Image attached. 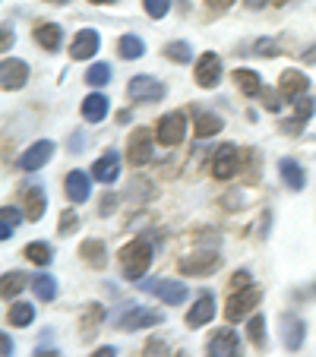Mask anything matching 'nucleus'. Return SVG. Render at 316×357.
Here are the masks:
<instances>
[{"label":"nucleus","instance_id":"f257e3e1","mask_svg":"<svg viewBox=\"0 0 316 357\" xmlns=\"http://www.w3.org/2000/svg\"><path fill=\"white\" fill-rule=\"evenodd\" d=\"M117 259H121L123 278L136 284V282H142V278H146L149 266H152V247H149V241L136 237V241H130L127 247L117 253Z\"/></svg>","mask_w":316,"mask_h":357},{"label":"nucleus","instance_id":"f03ea898","mask_svg":"<svg viewBox=\"0 0 316 357\" xmlns=\"http://www.w3.org/2000/svg\"><path fill=\"white\" fill-rule=\"evenodd\" d=\"M136 288H142L146 294L158 297V301H165L168 307H177V303H183L190 297L187 284L183 282H174V278H142V282H136Z\"/></svg>","mask_w":316,"mask_h":357},{"label":"nucleus","instance_id":"7ed1b4c3","mask_svg":"<svg viewBox=\"0 0 316 357\" xmlns=\"http://www.w3.org/2000/svg\"><path fill=\"white\" fill-rule=\"evenodd\" d=\"M209 357H243V344L234 329H216L206 344Z\"/></svg>","mask_w":316,"mask_h":357},{"label":"nucleus","instance_id":"20e7f679","mask_svg":"<svg viewBox=\"0 0 316 357\" xmlns=\"http://www.w3.org/2000/svg\"><path fill=\"white\" fill-rule=\"evenodd\" d=\"M256 303H259V288H241V291H234V294L228 297L225 317H228V323H237V319H243V317L253 313Z\"/></svg>","mask_w":316,"mask_h":357},{"label":"nucleus","instance_id":"39448f33","mask_svg":"<svg viewBox=\"0 0 316 357\" xmlns=\"http://www.w3.org/2000/svg\"><path fill=\"white\" fill-rule=\"evenodd\" d=\"M183 136H187V117L181 114V111H174V114H165L162 121H158V133H155V139L162 142V146H181Z\"/></svg>","mask_w":316,"mask_h":357},{"label":"nucleus","instance_id":"423d86ee","mask_svg":"<svg viewBox=\"0 0 316 357\" xmlns=\"http://www.w3.org/2000/svg\"><path fill=\"white\" fill-rule=\"evenodd\" d=\"M127 95L133 101H162L165 98V86L155 76H133L127 86Z\"/></svg>","mask_w":316,"mask_h":357},{"label":"nucleus","instance_id":"0eeeda50","mask_svg":"<svg viewBox=\"0 0 316 357\" xmlns=\"http://www.w3.org/2000/svg\"><path fill=\"white\" fill-rule=\"evenodd\" d=\"M218 82H222V61H218V54H202L200 61H196V86L200 89H216Z\"/></svg>","mask_w":316,"mask_h":357},{"label":"nucleus","instance_id":"6e6552de","mask_svg":"<svg viewBox=\"0 0 316 357\" xmlns=\"http://www.w3.org/2000/svg\"><path fill=\"white\" fill-rule=\"evenodd\" d=\"M127 158H130V165H146L149 158H152V133L149 130H133L130 133V139H127Z\"/></svg>","mask_w":316,"mask_h":357},{"label":"nucleus","instance_id":"1a4fd4ad","mask_svg":"<svg viewBox=\"0 0 316 357\" xmlns=\"http://www.w3.org/2000/svg\"><path fill=\"white\" fill-rule=\"evenodd\" d=\"M218 269H222V257L218 253H193V257L181 259L183 275H212Z\"/></svg>","mask_w":316,"mask_h":357},{"label":"nucleus","instance_id":"9d476101","mask_svg":"<svg viewBox=\"0 0 316 357\" xmlns=\"http://www.w3.org/2000/svg\"><path fill=\"white\" fill-rule=\"evenodd\" d=\"M51 155H54V142L41 139V142H35V146H29L26 152L20 155V168L22 171H38V168H45V165L51 162Z\"/></svg>","mask_w":316,"mask_h":357},{"label":"nucleus","instance_id":"9b49d317","mask_svg":"<svg viewBox=\"0 0 316 357\" xmlns=\"http://www.w3.org/2000/svg\"><path fill=\"white\" fill-rule=\"evenodd\" d=\"M237 168H241V155H237L234 146H222L216 152V158H212V174L218 177V181H231V177L237 174Z\"/></svg>","mask_w":316,"mask_h":357},{"label":"nucleus","instance_id":"f8f14e48","mask_svg":"<svg viewBox=\"0 0 316 357\" xmlns=\"http://www.w3.org/2000/svg\"><path fill=\"white\" fill-rule=\"evenodd\" d=\"M162 319H165L162 313H152V310H142V307H133V310H127L121 319H117V329L136 332V329H149V326H158Z\"/></svg>","mask_w":316,"mask_h":357},{"label":"nucleus","instance_id":"ddd939ff","mask_svg":"<svg viewBox=\"0 0 316 357\" xmlns=\"http://www.w3.org/2000/svg\"><path fill=\"white\" fill-rule=\"evenodd\" d=\"M29 79V67L22 61H16V57H7V61L0 63V86L7 89V92H13V89H22Z\"/></svg>","mask_w":316,"mask_h":357},{"label":"nucleus","instance_id":"4468645a","mask_svg":"<svg viewBox=\"0 0 316 357\" xmlns=\"http://www.w3.org/2000/svg\"><path fill=\"white\" fill-rule=\"evenodd\" d=\"M212 317H216V297L209 294V291H202L187 313V326L190 329H200V326H206Z\"/></svg>","mask_w":316,"mask_h":357},{"label":"nucleus","instance_id":"2eb2a0df","mask_svg":"<svg viewBox=\"0 0 316 357\" xmlns=\"http://www.w3.org/2000/svg\"><path fill=\"white\" fill-rule=\"evenodd\" d=\"M98 32L95 29H82V32H76L73 45H70V57L73 61H89L92 54H98Z\"/></svg>","mask_w":316,"mask_h":357},{"label":"nucleus","instance_id":"dca6fc26","mask_svg":"<svg viewBox=\"0 0 316 357\" xmlns=\"http://www.w3.org/2000/svg\"><path fill=\"white\" fill-rule=\"evenodd\" d=\"M303 332H307V326H303V319L297 317V313H285L282 317V342L288 351H297L303 344Z\"/></svg>","mask_w":316,"mask_h":357},{"label":"nucleus","instance_id":"f3484780","mask_svg":"<svg viewBox=\"0 0 316 357\" xmlns=\"http://www.w3.org/2000/svg\"><path fill=\"white\" fill-rule=\"evenodd\" d=\"M117 174H121V155H117L114 149H111V152H105V155L92 165V177H95V181H101V183H114Z\"/></svg>","mask_w":316,"mask_h":357},{"label":"nucleus","instance_id":"a211bd4d","mask_svg":"<svg viewBox=\"0 0 316 357\" xmlns=\"http://www.w3.org/2000/svg\"><path fill=\"white\" fill-rule=\"evenodd\" d=\"M278 89H282L285 98L297 101V98H301V95L310 89V79L301 73V70H285V73H282V82H278Z\"/></svg>","mask_w":316,"mask_h":357},{"label":"nucleus","instance_id":"6ab92c4d","mask_svg":"<svg viewBox=\"0 0 316 357\" xmlns=\"http://www.w3.org/2000/svg\"><path fill=\"white\" fill-rule=\"evenodd\" d=\"M67 196L73 202H86L89 196H92V181H89V174H82V171H70L67 174Z\"/></svg>","mask_w":316,"mask_h":357},{"label":"nucleus","instance_id":"aec40b11","mask_svg":"<svg viewBox=\"0 0 316 357\" xmlns=\"http://www.w3.org/2000/svg\"><path fill=\"white\" fill-rule=\"evenodd\" d=\"M22 202H26V218L29 222H38V218L45 215L47 199H45V190L41 187H29L26 193H22Z\"/></svg>","mask_w":316,"mask_h":357},{"label":"nucleus","instance_id":"412c9836","mask_svg":"<svg viewBox=\"0 0 316 357\" xmlns=\"http://www.w3.org/2000/svg\"><path fill=\"white\" fill-rule=\"evenodd\" d=\"M61 38H63V29L57 26V22H41V26L35 29V41H38L45 51H57Z\"/></svg>","mask_w":316,"mask_h":357},{"label":"nucleus","instance_id":"4be33fe9","mask_svg":"<svg viewBox=\"0 0 316 357\" xmlns=\"http://www.w3.org/2000/svg\"><path fill=\"white\" fill-rule=\"evenodd\" d=\"M222 127H225V123H222V117H218V114H212V111H196L193 130H196V136H200V139H209V136H216Z\"/></svg>","mask_w":316,"mask_h":357},{"label":"nucleus","instance_id":"5701e85b","mask_svg":"<svg viewBox=\"0 0 316 357\" xmlns=\"http://www.w3.org/2000/svg\"><path fill=\"white\" fill-rule=\"evenodd\" d=\"M82 117H86L89 123H101L108 117V98H105V95H89V98L82 101Z\"/></svg>","mask_w":316,"mask_h":357},{"label":"nucleus","instance_id":"b1692460","mask_svg":"<svg viewBox=\"0 0 316 357\" xmlns=\"http://www.w3.org/2000/svg\"><path fill=\"white\" fill-rule=\"evenodd\" d=\"M278 171H282V181L288 183L291 190H303L307 174H303V168L294 162V158H282V162H278Z\"/></svg>","mask_w":316,"mask_h":357},{"label":"nucleus","instance_id":"393cba45","mask_svg":"<svg viewBox=\"0 0 316 357\" xmlns=\"http://www.w3.org/2000/svg\"><path fill=\"white\" fill-rule=\"evenodd\" d=\"M20 222H22L20 206H3V209H0V237L10 241V237L16 234V228H20Z\"/></svg>","mask_w":316,"mask_h":357},{"label":"nucleus","instance_id":"a878e982","mask_svg":"<svg viewBox=\"0 0 316 357\" xmlns=\"http://www.w3.org/2000/svg\"><path fill=\"white\" fill-rule=\"evenodd\" d=\"M80 253H82L86 263L95 266V269H105V266H108V250H105V243L101 241H86L80 247Z\"/></svg>","mask_w":316,"mask_h":357},{"label":"nucleus","instance_id":"bb28decb","mask_svg":"<svg viewBox=\"0 0 316 357\" xmlns=\"http://www.w3.org/2000/svg\"><path fill=\"white\" fill-rule=\"evenodd\" d=\"M117 54H121L123 61H136V57L146 54V45H142L140 35H123V38L117 41Z\"/></svg>","mask_w":316,"mask_h":357},{"label":"nucleus","instance_id":"cd10ccee","mask_svg":"<svg viewBox=\"0 0 316 357\" xmlns=\"http://www.w3.org/2000/svg\"><path fill=\"white\" fill-rule=\"evenodd\" d=\"M234 82H237V89H241L243 95H262V82H259V76H256L253 70H237Z\"/></svg>","mask_w":316,"mask_h":357},{"label":"nucleus","instance_id":"c85d7f7f","mask_svg":"<svg viewBox=\"0 0 316 357\" xmlns=\"http://www.w3.org/2000/svg\"><path fill=\"white\" fill-rule=\"evenodd\" d=\"M7 319H10V326H16V329H22V326H29L35 319V307L32 303H13L10 307V313H7Z\"/></svg>","mask_w":316,"mask_h":357},{"label":"nucleus","instance_id":"c756f323","mask_svg":"<svg viewBox=\"0 0 316 357\" xmlns=\"http://www.w3.org/2000/svg\"><path fill=\"white\" fill-rule=\"evenodd\" d=\"M32 291H35V297H38V301H54V297H57V278L38 275L32 282Z\"/></svg>","mask_w":316,"mask_h":357},{"label":"nucleus","instance_id":"7c9ffc66","mask_svg":"<svg viewBox=\"0 0 316 357\" xmlns=\"http://www.w3.org/2000/svg\"><path fill=\"white\" fill-rule=\"evenodd\" d=\"M26 259H29V263H35V266H47V263H51V247H47L45 241L29 243V247H26Z\"/></svg>","mask_w":316,"mask_h":357},{"label":"nucleus","instance_id":"2f4dec72","mask_svg":"<svg viewBox=\"0 0 316 357\" xmlns=\"http://www.w3.org/2000/svg\"><path fill=\"white\" fill-rule=\"evenodd\" d=\"M165 57L174 63H190V57H193V47L187 45V41H171L168 47H165Z\"/></svg>","mask_w":316,"mask_h":357},{"label":"nucleus","instance_id":"473e14b6","mask_svg":"<svg viewBox=\"0 0 316 357\" xmlns=\"http://www.w3.org/2000/svg\"><path fill=\"white\" fill-rule=\"evenodd\" d=\"M247 332H250V342H253L256 348H266V319H262L259 313H253V317H250Z\"/></svg>","mask_w":316,"mask_h":357},{"label":"nucleus","instance_id":"72a5a7b5","mask_svg":"<svg viewBox=\"0 0 316 357\" xmlns=\"http://www.w3.org/2000/svg\"><path fill=\"white\" fill-rule=\"evenodd\" d=\"M22 288H26V275H22V272H7V275H3V288H0V294L10 301V297H16Z\"/></svg>","mask_w":316,"mask_h":357},{"label":"nucleus","instance_id":"f704fd0d","mask_svg":"<svg viewBox=\"0 0 316 357\" xmlns=\"http://www.w3.org/2000/svg\"><path fill=\"white\" fill-rule=\"evenodd\" d=\"M108 79H111V67H108V63H95V67H89V73H86L89 86H105Z\"/></svg>","mask_w":316,"mask_h":357},{"label":"nucleus","instance_id":"c9c22d12","mask_svg":"<svg viewBox=\"0 0 316 357\" xmlns=\"http://www.w3.org/2000/svg\"><path fill=\"white\" fill-rule=\"evenodd\" d=\"M142 7H146V13L152 16V20H162V16H168L171 0H142Z\"/></svg>","mask_w":316,"mask_h":357},{"label":"nucleus","instance_id":"e433bc0d","mask_svg":"<svg viewBox=\"0 0 316 357\" xmlns=\"http://www.w3.org/2000/svg\"><path fill=\"white\" fill-rule=\"evenodd\" d=\"M291 105H294V114H297V121H301V123H307V121H310V114H313V105H316V101H313V98H307V95H301V98H297V101H291Z\"/></svg>","mask_w":316,"mask_h":357},{"label":"nucleus","instance_id":"4c0bfd02","mask_svg":"<svg viewBox=\"0 0 316 357\" xmlns=\"http://www.w3.org/2000/svg\"><path fill=\"white\" fill-rule=\"evenodd\" d=\"M76 228H80V218H76L73 209H67V212L61 215V234H73Z\"/></svg>","mask_w":316,"mask_h":357},{"label":"nucleus","instance_id":"58836bf2","mask_svg":"<svg viewBox=\"0 0 316 357\" xmlns=\"http://www.w3.org/2000/svg\"><path fill=\"white\" fill-rule=\"evenodd\" d=\"M256 54L259 57H278V45L276 41H269V38H259L256 41Z\"/></svg>","mask_w":316,"mask_h":357},{"label":"nucleus","instance_id":"ea45409f","mask_svg":"<svg viewBox=\"0 0 316 357\" xmlns=\"http://www.w3.org/2000/svg\"><path fill=\"white\" fill-rule=\"evenodd\" d=\"M146 357H168V344H165L162 338H152V342L146 344Z\"/></svg>","mask_w":316,"mask_h":357},{"label":"nucleus","instance_id":"a19ab883","mask_svg":"<svg viewBox=\"0 0 316 357\" xmlns=\"http://www.w3.org/2000/svg\"><path fill=\"white\" fill-rule=\"evenodd\" d=\"M262 101H266V108H269V111H278V108H282V105H278V95L269 92V89H262Z\"/></svg>","mask_w":316,"mask_h":357},{"label":"nucleus","instance_id":"79ce46f5","mask_svg":"<svg viewBox=\"0 0 316 357\" xmlns=\"http://www.w3.org/2000/svg\"><path fill=\"white\" fill-rule=\"evenodd\" d=\"M231 284H234V288H250V272H247V269L234 272V278H231Z\"/></svg>","mask_w":316,"mask_h":357},{"label":"nucleus","instance_id":"37998d69","mask_svg":"<svg viewBox=\"0 0 316 357\" xmlns=\"http://www.w3.org/2000/svg\"><path fill=\"white\" fill-rule=\"evenodd\" d=\"M301 127H303L301 121H285V123H282V133H288V136H297V133H301Z\"/></svg>","mask_w":316,"mask_h":357},{"label":"nucleus","instance_id":"c03bdc74","mask_svg":"<svg viewBox=\"0 0 316 357\" xmlns=\"http://www.w3.org/2000/svg\"><path fill=\"white\" fill-rule=\"evenodd\" d=\"M206 3H209L212 10H218V13H222V10H228L231 3H234V0H206Z\"/></svg>","mask_w":316,"mask_h":357},{"label":"nucleus","instance_id":"a18cd8bd","mask_svg":"<svg viewBox=\"0 0 316 357\" xmlns=\"http://www.w3.org/2000/svg\"><path fill=\"white\" fill-rule=\"evenodd\" d=\"M114 206H117V199L105 196V199H101V215H111V209H114Z\"/></svg>","mask_w":316,"mask_h":357},{"label":"nucleus","instance_id":"49530a36","mask_svg":"<svg viewBox=\"0 0 316 357\" xmlns=\"http://www.w3.org/2000/svg\"><path fill=\"white\" fill-rule=\"evenodd\" d=\"M92 357H117V351L111 348V344H105V348H98V351H95Z\"/></svg>","mask_w":316,"mask_h":357},{"label":"nucleus","instance_id":"de8ad7c7","mask_svg":"<svg viewBox=\"0 0 316 357\" xmlns=\"http://www.w3.org/2000/svg\"><path fill=\"white\" fill-rule=\"evenodd\" d=\"M303 61H307V63H316V45H310L307 51H303Z\"/></svg>","mask_w":316,"mask_h":357},{"label":"nucleus","instance_id":"09e8293b","mask_svg":"<svg viewBox=\"0 0 316 357\" xmlns=\"http://www.w3.org/2000/svg\"><path fill=\"white\" fill-rule=\"evenodd\" d=\"M3 357H13V342H10V335H3Z\"/></svg>","mask_w":316,"mask_h":357},{"label":"nucleus","instance_id":"8fccbe9b","mask_svg":"<svg viewBox=\"0 0 316 357\" xmlns=\"http://www.w3.org/2000/svg\"><path fill=\"white\" fill-rule=\"evenodd\" d=\"M266 3H272V0H247L250 10H259V7H266Z\"/></svg>","mask_w":316,"mask_h":357},{"label":"nucleus","instance_id":"3c124183","mask_svg":"<svg viewBox=\"0 0 316 357\" xmlns=\"http://www.w3.org/2000/svg\"><path fill=\"white\" fill-rule=\"evenodd\" d=\"M35 357H63V354H57V351H38Z\"/></svg>","mask_w":316,"mask_h":357},{"label":"nucleus","instance_id":"603ef678","mask_svg":"<svg viewBox=\"0 0 316 357\" xmlns=\"http://www.w3.org/2000/svg\"><path fill=\"white\" fill-rule=\"evenodd\" d=\"M89 3H111V0H89Z\"/></svg>","mask_w":316,"mask_h":357},{"label":"nucleus","instance_id":"864d4df0","mask_svg":"<svg viewBox=\"0 0 316 357\" xmlns=\"http://www.w3.org/2000/svg\"><path fill=\"white\" fill-rule=\"evenodd\" d=\"M47 3H70V0H47Z\"/></svg>","mask_w":316,"mask_h":357},{"label":"nucleus","instance_id":"5fc2aeb1","mask_svg":"<svg viewBox=\"0 0 316 357\" xmlns=\"http://www.w3.org/2000/svg\"><path fill=\"white\" fill-rule=\"evenodd\" d=\"M177 357H190V354H177Z\"/></svg>","mask_w":316,"mask_h":357}]
</instances>
